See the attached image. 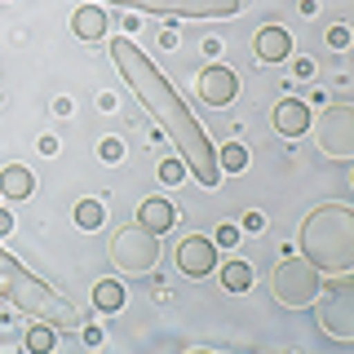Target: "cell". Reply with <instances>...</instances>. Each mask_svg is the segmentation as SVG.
<instances>
[{
  "label": "cell",
  "instance_id": "obj_1",
  "mask_svg": "<svg viewBox=\"0 0 354 354\" xmlns=\"http://www.w3.org/2000/svg\"><path fill=\"white\" fill-rule=\"evenodd\" d=\"M111 58H115V71L124 75V84L138 93V102L155 115V124L177 142V151H182V160L191 164V173L204 186H217L221 182V169H217L213 142L204 138V129H199V120L191 115V106L182 102V93H177V88L160 75V66H155L147 53H142L133 40H124V36L111 40Z\"/></svg>",
  "mask_w": 354,
  "mask_h": 354
},
{
  "label": "cell",
  "instance_id": "obj_2",
  "mask_svg": "<svg viewBox=\"0 0 354 354\" xmlns=\"http://www.w3.org/2000/svg\"><path fill=\"white\" fill-rule=\"evenodd\" d=\"M301 248H306V261L319 274L346 279L354 270V208L350 204H319L301 221Z\"/></svg>",
  "mask_w": 354,
  "mask_h": 354
},
{
  "label": "cell",
  "instance_id": "obj_3",
  "mask_svg": "<svg viewBox=\"0 0 354 354\" xmlns=\"http://www.w3.org/2000/svg\"><path fill=\"white\" fill-rule=\"evenodd\" d=\"M0 297L14 301L18 310H27V315L40 319V324H53V328H75L80 324V310L66 301L62 292H53L40 274H31L27 266H18L5 248H0Z\"/></svg>",
  "mask_w": 354,
  "mask_h": 354
},
{
  "label": "cell",
  "instance_id": "obj_4",
  "mask_svg": "<svg viewBox=\"0 0 354 354\" xmlns=\"http://www.w3.org/2000/svg\"><path fill=\"white\" fill-rule=\"evenodd\" d=\"M270 292L274 301H279L283 310H306L319 301V292H324V279H319V270L310 261H279L270 274Z\"/></svg>",
  "mask_w": 354,
  "mask_h": 354
},
{
  "label": "cell",
  "instance_id": "obj_5",
  "mask_svg": "<svg viewBox=\"0 0 354 354\" xmlns=\"http://www.w3.org/2000/svg\"><path fill=\"white\" fill-rule=\"evenodd\" d=\"M111 261H115L120 274H147L160 261V243L147 226H124L111 239Z\"/></svg>",
  "mask_w": 354,
  "mask_h": 354
},
{
  "label": "cell",
  "instance_id": "obj_6",
  "mask_svg": "<svg viewBox=\"0 0 354 354\" xmlns=\"http://www.w3.org/2000/svg\"><path fill=\"white\" fill-rule=\"evenodd\" d=\"M142 14H169V18H235L243 0H111Z\"/></svg>",
  "mask_w": 354,
  "mask_h": 354
},
{
  "label": "cell",
  "instance_id": "obj_7",
  "mask_svg": "<svg viewBox=\"0 0 354 354\" xmlns=\"http://www.w3.org/2000/svg\"><path fill=\"white\" fill-rule=\"evenodd\" d=\"M319 151L341 164L354 160V106L350 102H337L319 115Z\"/></svg>",
  "mask_w": 354,
  "mask_h": 354
},
{
  "label": "cell",
  "instance_id": "obj_8",
  "mask_svg": "<svg viewBox=\"0 0 354 354\" xmlns=\"http://www.w3.org/2000/svg\"><path fill=\"white\" fill-rule=\"evenodd\" d=\"M319 324L328 337L337 341H354V288L337 283L328 297H319Z\"/></svg>",
  "mask_w": 354,
  "mask_h": 354
},
{
  "label": "cell",
  "instance_id": "obj_9",
  "mask_svg": "<svg viewBox=\"0 0 354 354\" xmlns=\"http://www.w3.org/2000/svg\"><path fill=\"white\" fill-rule=\"evenodd\" d=\"M217 266V243L204 239V235H186L177 243V270L191 274V279H204V274H213Z\"/></svg>",
  "mask_w": 354,
  "mask_h": 354
},
{
  "label": "cell",
  "instance_id": "obj_10",
  "mask_svg": "<svg viewBox=\"0 0 354 354\" xmlns=\"http://www.w3.org/2000/svg\"><path fill=\"white\" fill-rule=\"evenodd\" d=\"M235 93H239V80L230 66H204L199 71V97H204V106H226V102H235Z\"/></svg>",
  "mask_w": 354,
  "mask_h": 354
},
{
  "label": "cell",
  "instance_id": "obj_11",
  "mask_svg": "<svg viewBox=\"0 0 354 354\" xmlns=\"http://www.w3.org/2000/svg\"><path fill=\"white\" fill-rule=\"evenodd\" d=\"M274 129H279L283 138H301L310 129V106L297 102V97H283V102L274 106Z\"/></svg>",
  "mask_w": 354,
  "mask_h": 354
},
{
  "label": "cell",
  "instance_id": "obj_12",
  "mask_svg": "<svg viewBox=\"0 0 354 354\" xmlns=\"http://www.w3.org/2000/svg\"><path fill=\"white\" fill-rule=\"evenodd\" d=\"M252 49H257L261 62H283L288 53H292V36H288L283 27H261L257 40H252Z\"/></svg>",
  "mask_w": 354,
  "mask_h": 354
},
{
  "label": "cell",
  "instance_id": "obj_13",
  "mask_svg": "<svg viewBox=\"0 0 354 354\" xmlns=\"http://www.w3.org/2000/svg\"><path fill=\"white\" fill-rule=\"evenodd\" d=\"M138 213H142V217H138V226H147L151 235H160V230H169L173 221H177V208L169 204V199H147Z\"/></svg>",
  "mask_w": 354,
  "mask_h": 354
},
{
  "label": "cell",
  "instance_id": "obj_14",
  "mask_svg": "<svg viewBox=\"0 0 354 354\" xmlns=\"http://www.w3.org/2000/svg\"><path fill=\"white\" fill-rule=\"evenodd\" d=\"M71 31L80 40H102L106 36V14L97 5H80V9H75V18H71Z\"/></svg>",
  "mask_w": 354,
  "mask_h": 354
},
{
  "label": "cell",
  "instance_id": "obj_15",
  "mask_svg": "<svg viewBox=\"0 0 354 354\" xmlns=\"http://www.w3.org/2000/svg\"><path fill=\"white\" fill-rule=\"evenodd\" d=\"M31 191H36V177L22 169V164H9V169L0 173V195H9V199H27Z\"/></svg>",
  "mask_w": 354,
  "mask_h": 354
},
{
  "label": "cell",
  "instance_id": "obj_16",
  "mask_svg": "<svg viewBox=\"0 0 354 354\" xmlns=\"http://www.w3.org/2000/svg\"><path fill=\"white\" fill-rule=\"evenodd\" d=\"M93 306L102 310V315H111V310L124 306V288H120V279H97L93 283Z\"/></svg>",
  "mask_w": 354,
  "mask_h": 354
},
{
  "label": "cell",
  "instance_id": "obj_17",
  "mask_svg": "<svg viewBox=\"0 0 354 354\" xmlns=\"http://www.w3.org/2000/svg\"><path fill=\"white\" fill-rule=\"evenodd\" d=\"M221 288H230V292H248V288H252V266L248 261L221 266Z\"/></svg>",
  "mask_w": 354,
  "mask_h": 354
},
{
  "label": "cell",
  "instance_id": "obj_18",
  "mask_svg": "<svg viewBox=\"0 0 354 354\" xmlns=\"http://www.w3.org/2000/svg\"><path fill=\"white\" fill-rule=\"evenodd\" d=\"M102 204L97 199H84V204H75V226H84V230H97L102 226Z\"/></svg>",
  "mask_w": 354,
  "mask_h": 354
},
{
  "label": "cell",
  "instance_id": "obj_19",
  "mask_svg": "<svg viewBox=\"0 0 354 354\" xmlns=\"http://www.w3.org/2000/svg\"><path fill=\"white\" fill-rule=\"evenodd\" d=\"M27 350H53V324H36V328H31L27 332Z\"/></svg>",
  "mask_w": 354,
  "mask_h": 354
},
{
  "label": "cell",
  "instance_id": "obj_20",
  "mask_svg": "<svg viewBox=\"0 0 354 354\" xmlns=\"http://www.w3.org/2000/svg\"><path fill=\"white\" fill-rule=\"evenodd\" d=\"M243 164H248V151L239 147V142H230L226 151H221V160H217V169H230V173H239Z\"/></svg>",
  "mask_w": 354,
  "mask_h": 354
},
{
  "label": "cell",
  "instance_id": "obj_21",
  "mask_svg": "<svg viewBox=\"0 0 354 354\" xmlns=\"http://www.w3.org/2000/svg\"><path fill=\"white\" fill-rule=\"evenodd\" d=\"M182 177H186V164H182V160H164V164H160V182L177 186V182H182Z\"/></svg>",
  "mask_w": 354,
  "mask_h": 354
},
{
  "label": "cell",
  "instance_id": "obj_22",
  "mask_svg": "<svg viewBox=\"0 0 354 354\" xmlns=\"http://www.w3.org/2000/svg\"><path fill=\"white\" fill-rule=\"evenodd\" d=\"M328 44H332V49H346V44H350V27H332L328 31Z\"/></svg>",
  "mask_w": 354,
  "mask_h": 354
},
{
  "label": "cell",
  "instance_id": "obj_23",
  "mask_svg": "<svg viewBox=\"0 0 354 354\" xmlns=\"http://www.w3.org/2000/svg\"><path fill=\"white\" fill-rule=\"evenodd\" d=\"M235 239H239V230H235V226H221V230H217V248H230Z\"/></svg>",
  "mask_w": 354,
  "mask_h": 354
},
{
  "label": "cell",
  "instance_id": "obj_24",
  "mask_svg": "<svg viewBox=\"0 0 354 354\" xmlns=\"http://www.w3.org/2000/svg\"><path fill=\"white\" fill-rule=\"evenodd\" d=\"M97 151H102V160H120V142H115V138H106Z\"/></svg>",
  "mask_w": 354,
  "mask_h": 354
},
{
  "label": "cell",
  "instance_id": "obj_25",
  "mask_svg": "<svg viewBox=\"0 0 354 354\" xmlns=\"http://www.w3.org/2000/svg\"><path fill=\"white\" fill-rule=\"evenodd\" d=\"M9 226H14V217H9V213H0V235H5Z\"/></svg>",
  "mask_w": 354,
  "mask_h": 354
}]
</instances>
